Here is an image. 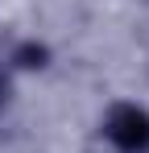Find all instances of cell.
<instances>
[{
  "instance_id": "obj_1",
  "label": "cell",
  "mask_w": 149,
  "mask_h": 153,
  "mask_svg": "<svg viewBox=\"0 0 149 153\" xmlns=\"http://www.w3.org/2000/svg\"><path fill=\"white\" fill-rule=\"evenodd\" d=\"M108 137L120 145V149L137 153L149 145V120L145 112H137V108H120V112H112V120H108Z\"/></svg>"
}]
</instances>
